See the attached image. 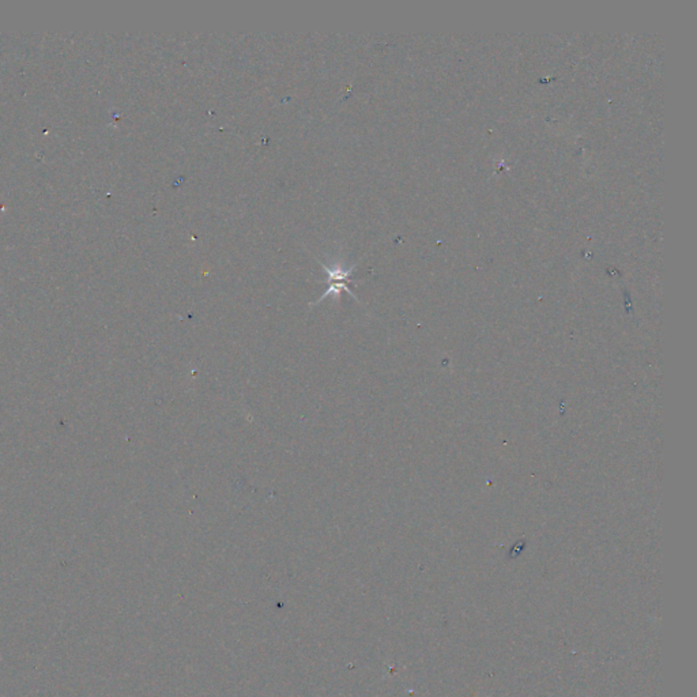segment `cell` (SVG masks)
<instances>
[{
  "mask_svg": "<svg viewBox=\"0 0 697 697\" xmlns=\"http://www.w3.org/2000/svg\"><path fill=\"white\" fill-rule=\"evenodd\" d=\"M323 267L327 270L329 276H330V278H329V285H330V286H329V291H326V293H324V294L320 297L319 301L324 300L326 297H330V296L338 297V296H339V293H341L342 291H348V293H350V294L354 297V294H353V293L350 291V289H348V286H346V284L348 282V276H350L351 271H353V267H350V269H348V270H345V269H344V266H333L331 269H329L327 266H323Z\"/></svg>",
  "mask_w": 697,
  "mask_h": 697,
  "instance_id": "6da1fadb",
  "label": "cell"
}]
</instances>
